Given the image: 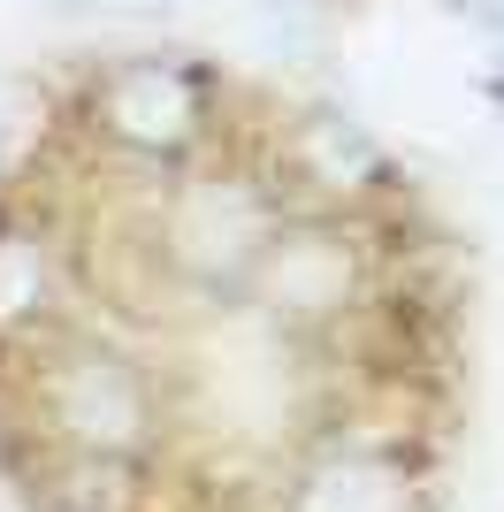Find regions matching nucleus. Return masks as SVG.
I'll list each match as a JSON object with an SVG mask.
<instances>
[{
	"label": "nucleus",
	"mask_w": 504,
	"mask_h": 512,
	"mask_svg": "<svg viewBox=\"0 0 504 512\" xmlns=\"http://www.w3.org/2000/svg\"><path fill=\"white\" fill-rule=\"evenodd\" d=\"M459 321L398 192L130 77L0 176V459L39 512H443Z\"/></svg>",
	"instance_id": "nucleus-1"
}]
</instances>
